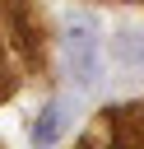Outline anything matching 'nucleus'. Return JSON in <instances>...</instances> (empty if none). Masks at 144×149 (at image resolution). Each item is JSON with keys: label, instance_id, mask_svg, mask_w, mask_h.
Segmentation results:
<instances>
[{"label": "nucleus", "instance_id": "6", "mask_svg": "<svg viewBox=\"0 0 144 149\" xmlns=\"http://www.w3.org/2000/svg\"><path fill=\"white\" fill-rule=\"evenodd\" d=\"M74 149H93V144H88V140H79V144H74Z\"/></svg>", "mask_w": 144, "mask_h": 149}, {"label": "nucleus", "instance_id": "3", "mask_svg": "<svg viewBox=\"0 0 144 149\" xmlns=\"http://www.w3.org/2000/svg\"><path fill=\"white\" fill-rule=\"evenodd\" d=\"M65 51H70V74H74L79 84H93V79H98V42H93V28H88L84 19H70Z\"/></svg>", "mask_w": 144, "mask_h": 149}, {"label": "nucleus", "instance_id": "5", "mask_svg": "<svg viewBox=\"0 0 144 149\" xmlns=\"http://www.w3.org/2000/svg\"><path fill=\"white\" fill-rule=\"evenodd\" d=\"M116 61H125V65L144 61V33H116Z\"/></svg>", "mask_w": 144, "mask_h": 149}, {"label": "nucleus", "instance_id": "4", "mask_svg": "<svg viewBox=\"0 0 144 149\" xmlns=\"http://www.w3.org/2000/svg\"><path fill=\"white\" fill-rule=\"evenodd\" d=\"M56 135H60V107H56V102H46V107H42V116L33 121V144H37V149H46Z\"/></svg>", "mask_w": 144, "mask_h": 149}, {"label": "nucleus", "instance_id": "1", "mask_svg": "<svg viewBox=\"0 0 144 149\" xmlns=\"http://www.w3.org/2000/svg\"><path fill=\"white\" fill-rule=\"evenodd\" d=\"M5 93L19 88L23 74L46 70V23L37 14V0H5Z\"/></svg>", "mask_w": 144, "mask_h": 149}, {"label": "nucleus", "instance_id": "2", "mask_svg": "<svg viewBox=\"0 0 144 149\" xmlns=\"http://www.w3.org/2000/svg\"><path fill=\"white\" fill-rule=\"evenodd\" d=\"M102 126H107V144L111 149H144V98L125 102V107H107Z\"/></svg>", "mask_w": 144, "mask_h": 149}]
</instances>
